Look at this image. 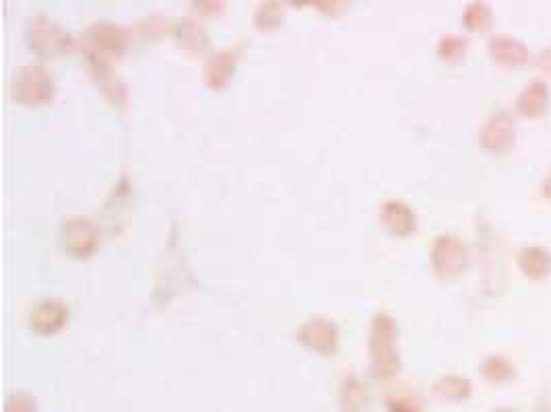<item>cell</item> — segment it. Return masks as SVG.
<instances>
[{"mask_svg": "<svg viewBox=\"0 0 551 412\" xmlns=\"http://www.w3.org/2000/svg\"><path fill=\"white\" fill-rule=\"evenodd\" d=\"M15 102L25 105H44L54 97V81L42 66H25L15 76L13 83Z\"/></svg>", "mask_w": 551, "mask_h": 412, "instance_id": "7a4b0ae2", "label": "cell"}, {"mask_svg": "<svg viewBox=\"0 0 551 412\" xmlns=\"http://www.w3.org/2000/svg\"><path fill=\"white\" fill-rule=\"evenodd\" d=\"M238 63V52H223V54L215 56L205 68V76L209 87L221 89L228 85L230 76L233 73V66Z\"/></svg>", "mask_w": 551, "mask_h": 412, "instance_id": "5bb4252c", "label": "cell"}, {"mask_svg": "<svg viewBox=\"0 0 551 412\" xmlns=\"http://www.w3.org/2000/svg\"><path fill=\"white\" fill-rule=\"evenodd\" d=\"M34 404L35 402L29 398V396H24V394L11 396L9 404H6V412H35Z\"/></svg>", "mask_w": 551, "mask_h": 412, "instance_id": "603a6c76", "label": "cell"}, {"mask_svg": "<svg viewBox=\"0 0 551 412\" xmlns=\"http://www.w3.org/2000/svg\"><path fill=\"white\" fill-rule=\"evenodd\" d=\"M463 23L471 32H486V29L492 25V11H489L487 5L473 3L465 9Z\"/></svg>", "mask_w": 551, "mask_h": 412, "instance_id": "ac0fdd59", "label": "cell"}, {"mask_svg": "<svg viewBox=\"0 0 551 412\" xmlns=\"http://www.w3.org/2000/svg\"><path fill=\"white\" fill-rule=\"evenodd\" d=\"M515 136H517V126H515V120H512L510 113L496 112L487 118L486 124H483L479 142L486 151L496 152V155H502V152L512 149V144H515Z\"/></svg>", "mask_w": 551, "mask_h": 412, "instance_id": "5b68a950", "label": "cell"}, {"mask_svg": "<svg viewBox=\"0 0 551 412\" xmlns=\"http://www.w3.org/2000/svg\"><path fill=\"white\" fill-rule=\"evenodd\" d=\"M380 223L389 233L405 238V235H411L415 231L418 219H415V212L409 204L401 201H389L380 209Z\"/></svg>", "mask_w": 551, "mask_h": 412, "instance_id": "9c48e42d", "label": "cell"}, {"mask_svg": "<svg viewBox=\"0 0 551 412\" xmlns=\"http://www.w3.org/2000/svg\"><path fill=\"white\" fill-rule=\"evenodd\" d=\"M298 340L310 350L324 357H333L339 345V330L329 319H308L298 330Z\"/></svg>", "mask_w": 551, "mask_h": 412, "instance_id": "8992f818", "label": "cell"}, {"mask_svg": "<svg viewBox=\"0 0 551 412\" xmlns=\"http://www.w3.org/2000/svg\"><path fill=\"white\" fill-rule=\"evenodd\" d=\"M481 373L489 381H492V384H504V381H508V379L517 376V369H515V365H512L506 357L492 355V357H487L486 361H483Z\"/></svg>", "mask_w": 551, "mask_h": 412, "instance_id": "e0dca14e", "label": "cell"}, {"mask_svg": "<svg viewBox=\"0 0 551 412\" xmlns=\"http://www.w3.org/2000/svg\"><path fill=\"white\" fill-rule=\"evenodd\" d=\"M369 355H372V376L390 378L398 371L397 353V324L387 314H379L372 324V338H369Z\"/></svg>", "mask_w": 551, "mask_h": 412, "instance_id": "6da1fadb", "label": "cell"}, {"mask_svg": "<svg viewBox=\"0 0 551 412\" xmlns=\"http://www.w3.org/2000/svg\"><path fill=\"white\" fill-rule=\"evenodd\" d=\"M467 50H469V42L460 35H444L438 44V56L447 63H458L467 54Z\"/></svg>", "mask_w": 551, "mask_h": 412, "instance_id": "d6986e66", "label": "cell"}, {"mask_svg": "<svg viewBox=\"0 0 551 412\" xmlns=\"http://www.w3.org/2000/svg\"><path fill=\"white\" fill-rule=\"evenodd\" d=\"M63 233L64 250L77 258H89L100 246V233L89 219H71Z\"/></svg>", "mask_w": 551, "mask_h": 412, "instance_id": "52a82bcc", "label": "cell"}, {"mask_svg": "<svg viewBox=\"0 0 551 412\" xmlns=\"http://www.w3.org/2000/svg\"><path fill=\"white\" fill-rule=\"evenodd\" d=\"M89 37L95 44L97 52H112V54H123L126 48V32L110 23H97L89 29Z\"/></svg>", "mask_w": 551, "mask_h": 412, "instance_id": "4fadbf2b", "label": "cell"}, {"mask_svg": "<svg viewBox=\"0 0 551 412\" xmlns=\"http://www.w3.org/2000/svg\"><path fill=\"white\" fill-rule=\"evenodd\" d=\"M178 32H180L178 37L182 40L184 45H194V48H202V45H205V35H202L201 29L196 27L192 21L186 19L180 23Z\"/></svg>", "mask_w": 551, "mask_h": 412, "instance_id": "44dd1931", "label": "cell"}, {"mask_svg": "<svg viewBox=\"0 0 551 412\" xmlns=\"http://www.w3.org/2000/svg\"><path fill=\"white\" fill-rule=\"evenodd\" d=\"M543 196L547 198V201H551V173L546 178V181H543Z\"/></svg>", "mask_w": 551, "mask_h": 412, "instance_id": "d4e9b609", "label": "cell"}, {"mask_svg": "<svg viewBox=\"0 0 551 412\" xmlns=\"http://www.w3.org/2000/svg\"><path fill=\"white\" fill-rule=\"evenodd\" d=\"M434 392L444 400H465L471 394V381L460 376H444L434 384Z\"/></svg>", "mask_w": 551, "mask_h": 412, "instance_id": "2e32d148", "label": "cell"}, {"mask_svg": "<svg viewBox=\"0 0 551 412\" xmlns=\"http://www.w3.org/2000/svg\"><path fill=\"white\" fill-rule=\"evenodd\" d=\"M489 54H492L497 64L508 68L525 66L528 63V48L523 42L517 40V37L510 35L492 37V42H489Z\"/></svg>", "mask_w": 551, "mask_h": 412, "instance_id": "30bf717a", "label": "cell"}, {"mask_svg": "<svg viewBox=\"0 0 551 412\" xmlns=\"http://www.w3.org/2000/svg\"><path fill=\"white\" fill-rule=\"evenodd\" d=\"M341 408L343 412H364L368 407V390L356 376H349L341 384Z\"/></svg>", "mask_w": 551, "mask_h": 412, "instance_id": "9a60e30c", "label": "cell"}, {"mask_svg": "<svg viewBox=\"0 0 551 412\" xmlns=\"http://www.w3.org/2000/svg\"><path fill=\"white\" fill-rule=\"evenodd\" d=\"M387 408L389 412H421V404L411 396H395L387 400Z\"/></svg>", "mask_w": 551, "mask_h": 412, "instance_id": "7402d4cb", "label": "cell"}, {"mask_svg": "<svg viewBox=\"0 0 551 412\" xmlns=\"http://www.w3.org/2000/svg\"><path fill=\"white\" fill-rule=\"evenodd\" d=\"M281 19H283L281 6L275 3H269V5L261 6V11L256 13V17H254V23L259 29H273L279 25V23H281Z\"/></svg>", "mask_w": 551, "mask_h": 412, "instance_id": "ffe728a7", "label": "cell"}, {"mask_svg": "<svg viewBox=\"0 0 551 412\" xmlns=\"http://www.w3.org/2000/svg\"><path fill=\"white\" fill-rule=\"evenodd\" d=\"M518 266L528 279H546L551 274V251L541 246H528L518 254Z\"/></svg>", "mask_w": 551, "mask_h": 412, "instance_id": "7c38bea8", "label": "cell"}, {"mask_svg": "<svg viewBox=\"0 0 551 412\" xmlns=\"http://www.w3.org/2000/svg\"><path fill=\"white\" fill-rule=\"evenodd\" d=\"M29 40H32V48L44 58L64 54L71 44V37L63 29L44 17L32 21V25H29Z\"/></svg>", "mask_w": 551, "mask_h": 412, "instance_id": "277c9868", "label": "cell"}, {"mask_svg": "<svg viewBox=\"0 0 551 412\" xmlns=\"http://www.w3.org/2000/svg\"><path fill=\"white\" fill-rule=\"evenodd\" d=\"M467 248L455 235H440L432 246V266L440 279H455L467 266Z\"/></svg>", "mask_w": 551, "mask_h": 412, "instance_id": "3957f363", "label": "cell"}, {"mask_svg": "<svg viewBox=\"0 0 551 412\" xmlns=\"http://www.w3.org/2000/svg\"><path fill=\"white\" fill-rule=\"evenodd\" d=\"M535 63H537V66L541 68L543 73L546 74H549L551 76V48H546L541 52V54L537 56V60H535Z\"/></svg>", "mask_w": 551, "mask_h": 412, "instance_id": "cb8c5ba5", "label": "cell"}, {"mask_svg": "<svg viewBox=\"0 0 551 412\" xmlns=\"http://www.w3.org/2000/svg\"><path fill=\"white\" fill-rule=\"evenodd\" d=\"M549 108V89L546 81H531L517 99V110L525 118H539Z\"/></svg>", "mask_w": 551, "mask_h": 412, "instance_id": "8fae6325", "label": "cell"}, {"mask_svg": "<svg viewBox=\"0 0 551 412\" xmlns=\"http://www.w3.org/2000/svg\"><path fill=\"white\" fill-rule=\"evenodd\" d=\"M66 319H69L66 305L56 299H46L34 305L32 314H29V326L37 334H54L63 330Z\"/></svg>", "mask_w": 551, "mask_h": 412, "instance_id": "ba28073f", "label": "cell"}]
</instances>
